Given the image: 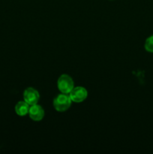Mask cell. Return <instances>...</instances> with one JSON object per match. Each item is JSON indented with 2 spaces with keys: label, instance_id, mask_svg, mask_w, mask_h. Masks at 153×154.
Returning <instances> with one entry per match:
<instances>
[{
  "label": "cell",
  "instance_id": "3",
  "mask_svg": "<svg viewBox=\"0 0 153 154\" xmlns=\"http://www.w3.org/2000/svg\"><path fill=\"white\" fill-rule=\"evenodd\" d=\"M70 99L72 102H76V103H80L84 102L88 97V91L86 89L81 86L74 87L73 90L69 93Z\"/></svg>",
  "mask_w": 153,
  "mask_h": 154
},
{
  "label": "cell",
  "instance_id": "4",
  "mask_svg": "<svg viewBox=\"0 0 153 154\" xmlns=\"http://www.w3.org/2000/svg\"><path fill=\"white\" fill-rule=\"evenodd\" d=\"M23 100L29 105H33L38 104L40 99V94L36 89L33 87H27L23 91L22 94Z\"/></svg>",
  "mask_w": 153,
  "mask_h": 154
},
{
  "label": "cell",
  "instance_id": "5",
  "mask_svg": "<svg viewBox=\"0 0 153 154\" xmlns=\"http://www.w3.org/2000/svg\"><path fill=\"white\" fill-rule=\"evenodd\" d=\"M28 114L31 120H32L33 121L38 122L43 120L45 113L42 106L38 104H35V105H30Z\"/></svg>",
  "mask_w": 153,
  "mask_h": 154
},
{
  "label": "cell",
  "instance_id": "1",
  "mask_svg": "<svg viewBox=\"0 0 153 154\" xmlns=\"http://www.w3.org/2000/svg\"><path fill=\"white\" fill-rule=\"evenodd\" d=\"M71 104L72 101L69 96V94L61 93L54 98L52 102L54 109L58 112H64L68 111L70 108Z\"/></svg>",
  "mask_w": 153,
  "mask_h": 154
},
{
  "label": "cell",
  "instance_id": "6",
  "mask_svg": "<svg viewBox=\"0 0 153 154\" xmlns=\"http://www.w3.org/2000/svg\"><path fill=\"white\" fill-rule=\"evenodd\" d=\"M30 105L25 101H20L14 107L15 113L20 117H24L28 114Z\"/></svg>",
  "mask_w": 153,
  "mask_h": 154
},
{
  "label": "cell",
  "instance_id": "2",
  "mask_svg": "<svg viewBox=\"0 0 153 154\" xmlns=\"http://www.w3.org/2000/svg\"><path fill=\"white\" fill-rule=\"evenodd\" d=\"M57 87L61 93L69 94L74 87V83L70 75L63 74L57 80Z\"/></svg>",
  "mask_w": 153,
  "mask_h": 154
},
{
  "label": "cell",
  "instance_id": "7",
  "mask_svg": "<svg viewBox=\"0 0 153 154\" xmlns=\"http://www.w3.org/2000/svg\"><path fill=\"white\" fill-rule=\"evenodd\" d=\"M145 50L148 53H153V35L147 38L144 45Z\"/></svg>",
  "mask_w": 153,
  "mask_h": 154
}]
</instances>
